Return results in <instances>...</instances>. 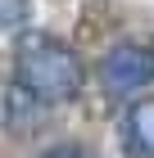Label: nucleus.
<instances>
[{"instance_id":"nucleus-1","label":"nucleus","mask_w":154,"mask_h":158,"mask_svg":"<svg viewBox=\"0 0 154 158\" xmlns=\"http://www.w3.org/2000/svg\"><path fill=\"white\" fill-rule=\"evenodd\" d=\"M14 86L46 109V104H68L86 86V63L82 54L59 41L55 32H18L14 41Z\"/></svg>"},{"instance_id":"nucleus-2","label":"nucleus","mask_w":154,"mask_h":158,"mask_svg":"<svg viewBox=\"0 0 154 158\" xmlns=\"http://www.w3.org/2000/svg\"><path fill=\"white\" fill-rule=\"evenodd\" d=\"M100 86L113 99H141L145 86H154V45L145 41H118L100 59Z\"/></svg>"},{"instance_id":"nucleus-3","label":"nucleus","mask_w":154,"mask_h":158,"mask_svg":"<svg viewBox=\"0 0 154 158\" xmlns=\"http://www.w3.org/2000/svg\"><path fill=\"white\" fill-rule=\"evenodd\" d=\"M118 140L127 149V158H154V95H141L122 109Z\"/></svg>"},{"instance_id":"nucleus-4","label":"nucleus","mask_w":154,"mask_h":158,"mask_svg":"<svg viewBox=\"0 0 154 158\" xmlns=\"http://www.w3.org/2000/svg\"><path fill=\"white\" fill-rule=\"evenodd\" d=\"M0 122H5V131L9 135H32L36 127H41V104H36L27 90H18V86H5V95H0Z\"/></svg>"},{"instance_id":"nucleus-5","label":"nucleus","mask_w":154,"mask_h":158,"mask_svg":"<svg viewBox=\"0 0 154 158\" xmlns=\"http://www.w3.org/2000/svg\"><path fill=\"white\" fill-rule=\"evenodd\" d=\"M27 9L32 0H0V32H18L27 23Z\"/></svg>"},{"instance_id":"nucleus-6","label":"nucleus","mask_w":154,"mask_h":158,"mask_svg":"<svg viewBox=\"0 0 154 158\" xmlns=\"http://www.w3.org/2000/svg\"><path fill=\"white\" fill-rule=\"evenodd\" d=\"M36 158H95L86 145H77V140H64V145H50V149H41Z\"/></svg>"}]
</instances>
